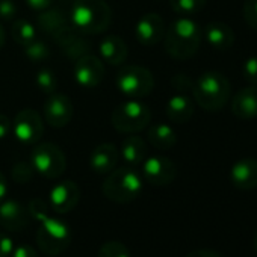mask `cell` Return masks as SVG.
I'll list each match as a JSON object with an SVG mask.
<instances>
[{
  "instance_id": "8",
  "label": "cell",
  "mask_w": 257,
  "mask_h": 257,
  "mask_svg": "<svg viewBox=\"0 0 257 257\" xmlns=\"http://www.w3.org/2000/svg\"><path fill=\"white\" fill-rule=\"evenodd\" d=\"M31 164L35 173L41 174L46 179H58L65 173L67 158L65 153L53 143L35 144L31 153Z\"/></svg>"
},
{
  "instance_id": "33",
  "label": "cell",
  "mask_w": 257,
  "mask_h": 257,
  "mask_svg": "<svg viewBox=\"0 0 257 257\" xmlns=\"http://www.w3.org/2000/svg\"><path fill=\"white\" fill-rule=\"evenodd\" d=\"M242 76L249 85H257V56H251L243 62Z\"/></svg>"
},
{
  "instance_id": "36",
  "label": "cell",
  "mask_w": 257,
  "mask_h": 257,
  "mask_svg": "<svg viewBox=\"0 0 257 257\" xmlns=\"http://www.w3.org/2000/svg\"><path fill=\"white\" fill-rule=\"evenodd\" d=\"M14 246L16 243L8 234L0 233V257H11Z\"/></svg>"
},
{
  "instance_id": "42",
  "label": "cell",
  "mask_w": 257,
  "mask_h": 257,
  "mask_svg": "<svg viewBox=\"0 0 257 257\" xmlns=\"http://www.w3.org/2000/svg\"><path fill=\"white\" fill-rule=\"evenodd\" d=\"M4 46H5V31L2 26H0V50H2Z\"/></svg>"
},
{
  "instance_id": "43",
  "label": "cell",
  "mask_w": 257,
  "mask_h": 257,
  "mask_svg": "<svg viewBox=\"0 0 257 257\" xmlns=\"http://www.w3.org/2000/svg\"><path fill=\"white\" fill-rule=\"evenodd\" d=\"M254 248H255V252H257V233L254 236Z\"/></svg>"
},
{
  "instance_id": "29",
  "label": "cell",
  "mask_w": 257,
  "mask_h": 257,
  "mask_svg": "<svg viewBox=\"0 0 257 257\" xmlns=\"http://www.w3.org/2000/svg\"><path fill=\"white\" fill-rule=\"evenodd\" d=\"M98 257H132L128 248L118 240H107L98 249Z\"/></svg>"
},
{
  "instance_id": "7",
  "label": "cell",
  "mask_w": 257,
  "mask_h": 257,
  "mask_svg": "<svg viewBox=\"0 0 257 257\" xmlns=\"http://www.w3.org/2000/svg\"><path fill=\"white\" fill-rule=\"evenodd\" d=\"M118 91L127 98L147 97L155 88L152 71L141 65H124L115 79Z\"/></svg>"
},
{
  "instance_id": "1",
  "label": "cell",
  "mask_w": 257,
  "mask_h": 257,
  "mask_svg": "<svg viewBox=\"0 0 257 257\" xmlns=\"http://www.w3.org/2000/svg\"><path fill=\"white\" fill-rule=\"evenodd\" d=\"M29 215L40 222L37 243L41 252L58 255L71 243V228L65 221L49 213V206L43 200H32L28 206Z\"/></svg>"
},
{
  "instance_id": "25",
  "label": "cell",
  "mask_w": 257,
  "mask_h": 257,
  "mask_svg": "<svg viewBox=\"0 0 257 257\" xmlns=\"http://www.w3.org/2000/svg\"><path fill=\"white\" fill-rule=\"evenodd\" d=\"M38 22V28L47 34H58L59 31H62L64 28L68 26V22L65 19V16L59 11V10H53L49 8L46 11H41V14L37 19Z\"/></svg>"
},
{
  "instance_id": "37",
  "label": "cell",
  "mask_w": 257,
  "mask_h": 257,
  "mask_svg": "<svg viewBox=\"0 0 257 257\" xmlns=\"http://www.w3.org/2000/svg\"><path fill=\"white\" fill-rule=\"evenodd\" d=\"M11 257H38V251L32 245L22 243V245L14 246V251H13Z\"/></svg>"
},
{
  "instance_id": "16",
  "label": "cell",
  "mask_w": 257,
  "mask_h": 257,
  "mask_svg": "<svg viewBox=\"0 0 257 257\" xmlns=\"http://www.w3.org/2000/svg\"><path fill=\"white\" fill-rule=\"evenodd\" d=\"M230 180L240 191H252L257 188V159L243 158L237 161L230 171Z\"/></svg>"
},
{
  "instance_id": "41",
  "label": "cell",
  "mask_w": 257,
  "mask_h": 257,
  "mask_svg": "<svg viewBox=\"0 0 257 257\" xmlns=\"http://www.w3.org/2000/svg\"><path fill=\"white\" fill-rule=\"evenodd\" d=\"M7 194H8V182L7 177L0 173V203L7 198Z\"/></svg>"
},
{
  "instance_id": "27",
  "label": "cell",
  "mask_w": 257,
  "mask_h": 257,
  "mask_svg": "<svg viewBox=\"0 0 257 257\" xmlns=\"http://www.w3.org/2000/svg\"><path fill=\"white\" fill-rule=\"evenodd\" d=\"M207 0H170L171 10L182 16V17H191L197 13H200Z\"/></svg>"
},
{
  "instance_id": "35",
  "label": "cell",
  "mask_w": 257,
  "mask_h": 257,
  "mask_svg": "<svg viewBox=\"0 0 257 257\" xmlns=\"http://www.w3.org/2000/svg\"><path fill=\"white\" fill-rule=\"evenodd\" d=\"M17 14V7L13 0H0V19L13 20Z\"/></svg>"
},
{
  "instance_id": "30",
  "label": "cell",
  "mask_w": 257,
  "mask_h": 257,
  "mask_svg": "<svg viewBox=\"0 0 257 257\" xmlns=\"http://www.w3.org/2000/svg\"><path fill=\"white\" fill-rule=\"evenodd\" d=\"M25 55L32 62H41V61H46L50 56V49L47 47V44L44 41L35 40L31 44L25 46Z\"/></svg>"
},
{
  "instance_id": "10",
  "label": "cell",
  "mask_w": 257,
  "mask_h": 257,
  "mask_svg": "<svg viewBox=\"0 0 257 257\" xmlns=\"http://www.w3.org/2000/svg\"><path fill=\"white\" fill-rule=\"evenodd\" d=\"M74 80L79 86L92 89L97 88L106 74L103 61L94 55H83L74 61Z\"/></svg>"
},
{
  "instance_id": "39",
  "label": "cell",
  "mask_w": 257,
  "mask_h": 257,
  "mask_svg": "<svg viewBox=\"0 0 257 257\" xmlns=\"http://www.w3.org/2000/svg\"><path fill=\"white\" fill-rule=\"evenodd\" d=\"M26 4L29 5L31 10L41 13V11H46L52 7L53 0H26Z\"/></svg>"
},
{
  "instance_id": "4",
  "label": "cell",
  "mask_w": 257,
  "mask_h": 257,
  "mask_svg": "<svg viewBox=\"0 0 257 257\" xmlns=\"http://www.w3.org/2000/svg\"><path fill=\"white\" fill-rule=\"evenodd\" d=\"M192 95L197 104L204 110L218 112L230 100L231 85L219 71H206L194 82Z\"/></svg>"
},
{
  "instance_id": "23",
  "label": "cell",
  "mask_w": 257,
  "mask_h": 257,
  "mask_svg": "<svg viewBox=\"0 0 257 257\" xmlns=\"http://www.w3.org/2000/svg\"><path fill=\"white\" fill-rule=\"evenodd\" d=\"M194 101L186 94H176L173 95L165 106V113L171 122L185 124L194 115Z\"/></svg>"
},
{
  "instance_id": "9",
  "label": "cell",
  "mask_w": 257,
  "mask_h": 257,
  "mask_svg": "<svg viewBox=\"0 0 257 257\" xmlns=\"http://www.w3.org/2000/svg\"><path fill=\"white\" fill-rule=\"evenodd\" d=\"M13 132L19 143L35 146L44 135V121L35 109H22L13 121Z\"/></svg>"
},
{
  "instance_id": "38",
  "label": "cell",
  "mask_w": 257,
  "mask_h": 257,
  "mask_svg": "<svg viewBox=\"0 0 257 257\" xmlns=\"http://www.w3.org/2000/svg\"><path fill=\"white\" fill-rule=\"evenodd\" d=\"M11 131H13V121L7 115L0 113V140L7 138Z\"/></svg>"
},
{
  "instance_id": "20",
  "label": "cell",
  "mask_w": 257,
  "mask_h": 257,
  "mask_svg": "<svg viewBox=\"0 0 257 257\" xmlns=\"http://www.w3.org/2000/svg\"><path fill=\"white\" fill-rule=\"evenodd\" d=\"M203 37L209 43L210 47H213L218 52L228 50L234 43V32L233 29L221 22H212L206 25L203 31Z\"/></svg>"
},
{
  "instance_id": "19",
  "label": "cell",
  "mask_w": 257,
  "mask_h": 257,
  "mask_svg": "<svg viewBox=\"0 0 257 257\" xmlns=\"http://www.w3.org/2000/svg\"><path fill=\"white\" fill-rule=\"evenodd\" d=\"M53 37L58 41V44L64 49L65 55L70 59L76 61L80 56L86 55V52L89 50V43L82 37V34L79 31H76V29L73 31L70 26L64 28Z\"/></svg>"
},
{
  "instance_id": "26",
  "label": "cell",
  "mask_w": 257,
  "mask_h": 257,
  "mask_svg": "<svg viewBox=\"0 0 257 257\" xmlns=\"http://www.w3.org/2000/svg\"><path fill=\"white\" fill-rule=\"evenodd\" d=\"M11 34H13L14 41L22 47H25L37 40V28L25 19H19L14 22Z\"/></svg>"
},
{
  "instance_id": "24",
  "label": "cell",
  "mask_w": 257,
  "mask_h": 257,
  "mask_svg": "<svg viewBox=\"0 0 257 257\" xmlns=\"http://www.w3.org/2000/svg\"><path fill=\"white\" fill-rule=\"evenodd\" d=\"M147 141L158 150H171L177 144V135L170 124L156 122L149 127Z\"/></svg>"
},
{
  "instance_id": "2",
  "label": "cell",
  "mask_w": 257,
  "mask_h": 257,
  "mask_svg": "<svg viewBox=\"0 0 257 257\" xmlns=\"http://www.w3.org/2000/svg\"><path fill=\"white\" fill-rule=\"evenodd\" d=\"M203 31L191 17H180L174 20L165 31L164 44L167 53L179 61L191 59L200 49Z\"/></svg>"
},
{
  "instance_id": "32",
  "label": "cell",
  "mask_w": 257,
  "mask_h": 257,
  "mask_svg": "<svg viewBox=\"0 0 257 257\" xmlns=\"http://www.w3.org/2000/svg\"><path fill=\"white\" fill-rule=\"evenodd\" d=\"M171 86L179 92V94H188V92H192V88H194V80L183 74V73H177L171 77Z\"/></svg>"
},
{
  "instance_id": "12",
  "label": "cell",
  "mask_w": 257,
  "mask_h": 257,
  "mask_svg": "<svg viewBox=\"0 0 257 257\" xmlns=\"http://www.w3.org/2000/svg\"><path fill=\"white\" fill-rule=\"evenodd\" d=\"M80 200V188L73 180H62L56 183L49 192V204L56 213L71 212Z\"/></svg>"
},
{
  "instance_id": "17",
  "label": "cell",
  "mask_w": 257,
  "mask_h": 257,
  "mask_svg": "<svg viewBox=\"0 0 257 257\" xmlns=\"http://www.w3.org/2000/svg\"><path fill=\"white\" fill-rule=\"evenodd\" d=\"M118 161H119V150L112 143H103L97 146L89 156L91 170L97 174H109L116 168Z\"/></svg>"
},
{
  "instance_id": "13",
  "label": "cell",
  "mask_w": 257,
  "mask_h": 257,
  "mask_svg": "<svg viewBox=\"0 0 257 257\" xmlns=\"http://www.w3.org/2000/svg\"><path fill=\"white\" fill-rule=\"evenodd\" d=\"M74 115V107L68 95L65 94H50L44 104V119L49 125L55 128H62L68 125Z\"/></svg>"
},
{
  "instance_id": "40",
  "label": "cell",
  "mask_w": 257,
  "mask_h": 257,
  "mask_svg": "<svg viewBox=\"0 0 257 257\" xmlns=\"http://www.w3.org/2000/svg\"><path fill=\"white\" fill-rule=\"evenodd\" d=\"M186 257H221V255L216 251H213V249L201 248V249H194V251L188 252Z\"/></svg>"
},
{
  "instance_id": "15",
  "label": "cell",
  "mask_w": 257,
  "mask_h": 257,
  "mask_svg": "<svg viewBox=\"0 0 257 257\" xmlns=\"http://www.w3.org/2000/svg\"><path fill=\"white\" fill-rule=\"evenodd\" d=\"M29 216V210L19 200L5 198L0 203V225L7 231H22Z\"/></svg>"
},
{
  "instance_id": "34",
  "label": "cell",
  "mask_w": 257,
  "mask_h": 257,
  "mask_svg": "<svg viewBox=\"0 0 257 257\" xmlns=\"http://www.w3.org/2000/svg\"><path fill=\"white\" fill-rule=\"evenodd\" d=\"M243 19L251 29L257 31V0H245Z\"/></svg>"
},
{
  "instance_id": "11",
  "label": "cell",
  "mask_w": 257,
  "mask_h": 257,
  "mask_svg": "<svg viewBox=\"0 0 257 257\" xmlns=\"http://www.w3.org/2000/svg\"><path fill=\"white\" fill-rule=\"evenodd\" d=\"M143 179L153 186H167L177 177L176 164L167 156H152L143 164Z\"/></svg>"
},
{
  "instance_id": "18",
  "label": "cell",
  "mask_w": 257,
  "mask_h": 257,
  "mask_svg": "<svg viewBox=\"0 0 257 257\" xmlns=\"http://www.w3.org/2000/svg\"><path fill=\"white\" fill-rule=\"evenodd\" d=\"M231 112L240 119H252L257 116V85L239 89L231 98Z\"/></svg>"
},
{
  "instance_id": "14",
  "label": "cell",
  "mask_w": 257,
  "mask_h": 257,
  "mask_svg": "<svg viewBox=\"0 0 257 257\" xmlns=\"http://www.w3.org/2000/svg\"><path fill=\"white\" fill-rule=\"evenodd\" d=\"M135 37L143 46H155L165 37V23L158 13L144 14L135 25Z\"/></svg>"
},
{
  "instance_id": "31",
  "label": "cell",
  "mask_w": 257,
  "mask_h": 257,
  "mask_svg": "<svg viewBox=\"0 0 257 257\" xmlns=\"http://www.w3.org/2000/svg\"><path fill=\"white\" fill-rule=\"evenodd\" d=\"M11 174H13L14 182H17V183H20V185H25V183H29V182L32 180V177H34V174H35V170H34L31 161H29V162L22 161V162H17V164L13 167Z\"/></svg>"
},
{
  "instance_id": "5",
  "label": "cell",
  "mask_w": 257,
  "mask_h": 257,
  "mask_svg": "<svg viewBox=\"0 0 257 257\" xmlns=\"http://www.w3.org/2000/svg\"><path fill=\"white\" fill-rule=\"evenodd\" d=\"M144 188L143 176L132 167L115 168L107 174L101 185L104 197L118 204H127L137 200Z\"/></svg>"
},
{
  "instance_id": "3",
  "label": "cell",
  "mask_w": 257,
  "mask_h": 257,
  "mask_svg": "<svg viewBox=\"0 0 257 257\" xmlns=\"http://www.w3.org/2000/svg\"><path fill=\"white\" fill-rule=\"evenodd\" d=\"M71 26L83 35H97L107 31L112 11L106 0H74L70 10Z\"/></svg>"
},
{
  "instance_id": "6",
  "label": "cell",
  "mask_w": 257,
  "mask_h": 257,
  "mask_svg": "<svg viewBox=\"0 0 257 257\" xmlns=\"http://www.w3.org/2000/svg\"><path fill=\"white\" fill-rule=\"evenodd\" d=\"M150 107L140 98H128L119 103L112 115L110 122L121 134H140L150 125Z\"/></svg>"
},
{
  "instance_id": "28",
  "label": "cell",
  "mask_w": 257,
  "mask_h": 257,
  "mask_svg": "<svg viewBox=\"0 0 257 257\" xmlns=\"http://www.w3.org/2000/svg\"><path fill=\"white\" fill-rule=\"evenodd\" d=\"M35 83L44 94H55L58 89V77L50 68H41L35 76Z\"/></svg>"
},
{
  "instance_id": "22",
  "label": "cell",
  "mask_w": 257,
  "mask_h": 257,
  "mask_svg": "<svg viewBox=\"0 0 257 257\" xmlns=\"http://www.w3.org/2000/svg\"><path fill=\"white\" fill-rule=\"evenodd\" d=\"M149 155V149H147V143L135 135V134H128L122 143H121V149H119V156L131 165V167H137L141 165Z\"/></svg>"
},
{
  "instance_id": "21",
  "label": "cell",
  "mask_w": 257,
  "mask_h": 257,
  "mask_svg": "<svg viewBox=\"0 0 257 257\" xmlns=\"http://www.w3.org/2000/svg\"><path fill=\"white\" fill-rule=\"evenodd\" d=\"M98 53L101 56V61L110 65H122L128 56V49L122 38L116 35H109L100 41Z\"/></svg>"
}]
</instances>
